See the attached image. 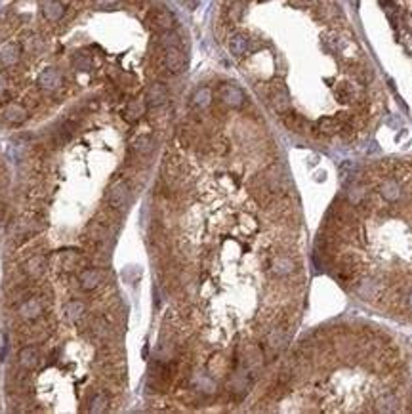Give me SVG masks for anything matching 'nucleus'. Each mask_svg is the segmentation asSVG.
<instances>
[{
  "label": "nucleus",
  "instance_id": "1",
  "mask_svg": "<svg viewBox=\"0 0 412 414\" xmlns=\"http://www.w3.org/2000/svg\"><path fill=\"white\" fill-rule=\"evenodd\" d=\"M164 42H166V46H164V65H166V69L174 74L181 73L185 69V56L177 46V40H176L174 35H170V37H166Z\"/></svg>",
  "mask_w": 412,
  "mask_h": 414
},
{
  "label": "nucleus",
  "instance_id": "2",
  "mask_svg": "<svg viewBox=\"0 0 412 414\" xmlns=\"http://www.w3.org/2000/svg\"><path fill=\"white\" fill-rule=\"evenodd\" d=\"M130 201V187L124 180H118L109 187V193H107V203L109 207L115 210H124L126 205Z\"/></svg>",
  "mask_w": 412,
  "mask_h": 414
},
{
  "label": "nucleus",
  "instance_id": "3",
  "mask_svg": "<svg viewBox=\"0 0 412 414\" xmlns=\"http://www.w3.org/2000/svg\"><path fill=\"white\" fill-rule=\"evenodd\" d=\"M269 99H271V105L277 113L285 115L290 111V96H288V90L287 86L283 82H275L269 90Z\"/></svg>",
  "mask_w": 412,
  "mask_h": 414
},
{
  "label": "nucleus",
  "instance_id": "4",
  "mask_svg": "<svg viewBox=\"0 0 412 414\" xmlns=\"http://www.w3.org/2000/svg\"><path fill=\"white\" fill-rule=\"evenodd\" d=\"M220 99L227 107H240L244 103V94L235 84H224L220 88Z\"/></svg>",
  "mask_w": 412,
  "mask_h": 414
},
{
  "label": "nucleus",
  "instance_id": "5",
  "mask_svg": "<svg viewBox=\"0 0 412 414\" xmlns=\"http://www.w3.org/2000/svg\"><path fill=\"white\" fill-rule=\"evenodd\" d=\"M149 23H151V27H155L157 31L168 33V31L174 27V17H172V13L168 12V10L159 8V10H153V12L149 13Z\"/></svg>",
  "mask_w": 412,
  "mask_h": 414
},
{
  "label": "nucleus",
  "instance_id": "6",
  "mask_svg": "<svg viewBox=\"0 0 412 414\" xmlns=\"http://www.w3.org/2000/svg\"><path fill=\"white\" fill-rule=\"evenodd\" d=\"M168 99V88L163 82H153L145 94V103L149 107H161Z\"/></svg>",
  "mask_w": 412,
  "mask_h": 414
},
{
  "label": "nucleus",
  "instance_id": "7",
  "mask_svg": "<svg viewBox=\"0 0 412 414\" xmlns=\"http://www.w3.org/2000/svg\"><path fill=\"white\" fill-rule=\"evenodd\" d=\"M59 84H61V74L58 73L54 67H48V69H44L42 73H40V76H38V86L42 88V90H58L59 88Z\"/></svg>",
  "mask_w": 412,
  "mask_h": 414
},
{
  "label": "nucleus",
  "instance_id": "8",
  "mask_svg": "<svg viewBox=\"0 0 412 414\" xmlns=\"http://www.w3.org/2000/svg\"><path fill=\"white\" fill-rule=\"evenodd\" d=\"M101 279H103V273H101V269H96V268L84 269V271L80 273V277H78L80 286H82L84 290H94V288H98Z\"/></svg>",
  "mask_w": 412,
  "mask_h": 414
},
{
  "label": "nucleus",
  "instance_id": "9",
  "mask_svg": "<svg viewBox=\"0 0 412 414\" xmlns=\"http://www.w3.org/2000/svg\"><path fill=\"white\" fill-rule=\"evenodd\" d=\"M42 13H44V17L48 21L56 23V21H59L63 15H65V6H63L59 0H46L42 4Z\"/></svg>",
  "mask_w": 412,
  "mask_h": 414
},
{
  "label": "nucleus",
  "instance_id": "10",
  "mask_svg": "<svg viewBox=\"0 0 412 414\" xmlns=\"http://www.w3.org/2000/svg\"><path fill=\"white\" fill-rule=\"evenodd\" d=\"M315 130L321 136H334L342 130V122L338 121V119H334V117H323V119L317 121Z\"/></svg>",
  "mask_w": 412,
  "mask_h": 414
},
{
  "label": "nucleus",
  "instance_id": "11",
  "mask_svg": "<svg viewBox=\"0 0 412 414\" xmlns=\"http://www.w3.org/2000/svg\"><path fill=\"white\" fill-rule=\"evenodd\" d=\"M19 56H21V48L15 44V42H10L6 44L4 48L0 50V63L4 67H12L19 61Z\"/></svg>",
  "mask_w": 412,
  "mask_h": 414
},
{
  "label": "nucleus",
  "instance_id": "12",
  "mask_svg": "<svg viewBox=\"0 0 412 414\" xmlns=\"http://www.w3.org/2000/svg\"><path fill=\"white\" fill-rule=\"evenodd\" d=\"M248 46H250L248 37L242 35V33H237V35H233V37L229 38V52L235 58H242L248 52Z\"/></svg>",
  "mask_w": 412,
  "mask_h": 414
},
{
  "label": "nucleus",
  "instance_id": "13",
  "mask_svg": "<svg viewBox=\"0 0 412 414\" xmlns=\"http://www.w3.org/2000/svg\"><path fill=\"white\" fill-rule=\"evenodd\" d=\"M46 271V258L37 254V256L29 258L25 264V273L33 279H38L42 273Z\"/></svg>",
  "mask_w": 412,
  "mask_h": 414
},
{
  "label": "nucleus",
  "instance_id": "14",
  "mask_svg": "<svg viewBox=\"0 0 412 414\" xmlns=\"http://www.w3.org/2000/svg\"><path fill=\"white\" fill-rule=\"evenodd\" d=\"M19 365L23 366V368H27V370L35 368V366L38 365V349L37 347H33V345L23 347V349L19 351Z\"/></svg>",
  "mask_w": 412,
  "mask_h": 414
},
{
  "label": "nucleus",
  "instance_id": "15",
  "mask_svg": "<svg viewBox=\"0 0 412 414\" xmlns=\"http://www.w3.org/2000/svg\"><path fill=\"white\" fill-rule=\"evenodd\" d=\"M21 317L23 319H37L40 313H42V304L38 302L37 298H31V300H27L25 304L21 305Z\"/></svg>",
  "mask_w": 412,
  "mask_h": 414
},
{
  "label": "nucleus",
  "instance_id": "16",
  "mask_svg": "<svg viewBox=\"0 0 412 414\" xmlns=\"http://www.w3.org/2000/svg\"><path fill=\"white\" fill-rule=\"evenodd\" d=\"M4 117H6V121L12 122V124H21V122L27 119V111H25V107L13 103V105H10V107L6 109Z\"/></svg>",
  "mask_w": 412,
  "mask_h": 414
},
{
  "label": "nucleus",
  "instance_id": "17",
  "mask_svg": "<svg viewBox=\"0 0 412 414\" xmlns=\"http://www.w3.org/2000/svg\"><path fill=\"white\" fill-rule=\"evenodd\" d=\"M210 101H212V90H210V88H206V86L199 88V90L193 94V105H195V107L204 109V107H208V105H210Z\"/></svg>",
  "mask_w": 412,
  "mask_h": 414
},
{
  "label": "nucleus",
  "instance_id": "18",
  "mask_svg": "<svg viewBox=\"0 0 412 414\" xmlns=\"http://www.w3.org/2000/svg\"><path fill=\"white\" fill-rule=\"evenodd\" d=\"M283 121L287 124V128L294 130V132H303V128H305V121L301 119L300 115L292 113V111H288V113L283 115Z\"/></svg>",
  "mask_w": 412,
  "mask_h": 414
},
{
  "label": "nucleus",
  "instance_id": "19",
  "mask_svg": "<svg viewBox=\"0 0 412 414\" xmlns=\"http://www.w3.org/2000/svg\"><path fill=\"white\" fill-rule=\"evenodd\" d=\"M292 269H294V264L290 258L281 256L273 262V271L277 275H288V273H292Z\"/></svg>",
  "mask_w": 412,
  "mask_h": 414
},
{
  "label": "nucleus",
  "instance_id": "20",
  "mask_svg": "<svg viewBox=\"0 0 412 414\" xmlns=\"http://www.w3.org/2000/svg\"><path fill=\"white\" fill-rule=\"evenodd\" d=\"M107 405H109V399H107V395H103V393H98V395H94L92 397V401H90V413H103V411H107Z\"/></svg>",
  "mask_w": 412,
  "mask_h": 414
},
{
  "label": "nucleus",
  "instance_id": "21",
  "mask_svg": "<svg viewBox=\"0 0 412 414\" xmlns=\"http://www.w3.org/2000/svg\"><path fill=\"white\" fill-rule=\"evenodd\" d=\"M143 111H145V105H143L141 101H132V103L126 107L124 117L128 121H137V119L143 115Z\"/></svg>",
  "mask_w": 412,
  "mask_h": 414
},
{
  "label": "nucleus",
  "instance_id": "22",
  "mask_svg": "<svg viewBox=\"0 0 412 414\" xmlns=\"http://www.w3.org/2000/svg\"><path fill=\"white\" fill-rule=\"evenodd\" d=\"M134 149H136L137 153H141V155H147V153H151V149H153V139H151L149 136H141V138L136 139Z\"/></svg>",
  "mask_w": 412,
  "mask_h": 414
},
{
  "label": "nucleus",
  "instance_id": "23",
  "mask_svg": "<svg viewBox=\"0 0 412 414\" xmlns=\"http://www.w3.org/2000/svg\"><path fill=\"white\" fill-rule=\"evenodd\" d=\"M67 313H69V317H71L73 321H78V319L82 317V313H84V304H80V302H73V304H69V307H67Z\"/></svg>",
  "mask_w": 412,
  "mask_h": 414
},
{
  "label": "nucleus",
  "instance_id": "24",
  "mask_svg": "<svg viewBox=\"0 0 412 414\" xmlns=\"http://www.w3.org/2000/svg\"><path fill=\"white\" fill-rule=\"evenodd\" d=\"M73 63H75V67L78 71H90V58L86 54H75Z\"/></svg>",
  "mask_w": 412,
  "mask_h": 414
},
{
  "label": "nucleus",
  "instance_id": "25",
  "mask_svg": "<svg viewBox=\"0 0 412 414\" xmlns=\"http://www.w3.org/2000/svg\"><path fill=\"white\" fill-rule=\"evenodd\" d=\"M397 183H393V182H387V183H384L382 185V195L386 197V199H395L397 197Z\"/></svg>",
  "mask_w": 412,
  "mask_h": 414
},
{
  "label": "nucleus",
  "instance_id": "26",
  "mask_svg": "<svg viewBox=\"0 0 412 414\" xmlns=\"http://www.w3.org/2000/svg\"><path fill=\"white\" fill-rule=\"evenodd\" d=\"M118 4V0H94V6L100 10H111Z\"/></svg>",
  "mask_w": 412,
  "mask_h": 414
},
{
  "label": "nucleus",
  "instance_id": "27",
  "mask_svg": "<svg viewBox=\"0 0 412 414\" xmlns=\"http://www.w3.org/2000/svg\"><path fill=\"white\" fill-rule=\"evenodd\" d=\"M4 92H6V80H4L2 76H0V96H2Z\"/></svg>",
  "mask_w": 412,
  "mask_h": 414
}]
</instances>
